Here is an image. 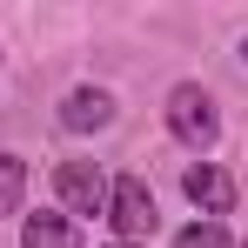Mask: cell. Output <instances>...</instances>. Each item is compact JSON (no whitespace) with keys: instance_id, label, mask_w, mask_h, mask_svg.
Listing matches in <instances>:
<instances>
[{"instance_id":"cell-1","label":"cell","mask_w":248,"mask_h":248,"mask_svg":"<svg viewBox=\"0 0 248 248\" xmlns=\"http://www.w3.org/2000/svg\"><path fill=\"white\" fill-rule=\"evenodd\" d=\"M108 221H114V235H121V242H148V235L161 228V215H155V195H148V181H141V174H121V181H108Z\"/></svg>"},{"instance_id":"cell-2","label":"cell","mask_w":248,"mask_h":248,"mask_svg":"<svg viewBox=\"0 0 248 248\" xmlns=\"http://www.w3.org/2000/svg\"><path fill=\"white\" fill-rule=\"evenodd\" d=\"M168 127H174V141H188V148H215L221 114H215V101H208L195 81H181L174 94H168Z\"/></svg>"},{"instance_id":"cell-3","label":"cell","mask_w":248,"mask_h":248,"mask_svg":"<svg viewBox=\"0 0 248 248\" xmlns=\"http://www.w3.org/2000/svg\"><path fill=\"white\" fill-rule=\"evenodd\" d=\"M54 188H61L67 215H101V208H108V181H101V168H94V161H61Z\"/></svg>"},{"instance_id":"cell-4","label":"cell","mask_w":248,"mask_h":248,"mask_svg":"<svg viewBox=\"0 0 248 248\" xmlns=\"http://www.w3.org/2000/svg\"><path fill=\"white\" fill-rule=\"evenodd\" d=\"M181 188H188V202L202 208L208 221L235 208V181H228V174H221V168H215V161H195V168H188V174H181Z\"/></svg>"},{"instance_id":"cell-5","label":"cell","mask_w":248,"mask_h":248,"mask_svg":"<svg viewBox=\"0 0 248 248\" xmlns=\"http://www.w3.org/2000/svg\"><path fill=\"white\" fill-rule=\"evenodd\" d=\"M114 121V94L108 87H74L67 101H61V127L67 134H94V127Z\"/></svg>"},{"instance_id":"cell-6","label":"cell","mask_w":248,"mask_h":248,"mask_svg":"<svg viewBox=\"0 0 248 248\" xmlns=\"http://www.w3.org/2000/svg\"><path fill=\"white\" fill-rule=\"evenodd\" d=\"M20 248H81V235H74V221H67V215H27Z\"/></svg>"},{"instance_id":"cell-7","label":"cell","mask_w":248,"mask_h":248,"mask_svg":"<svg viewBox=\"0 0 248 248\" xmlns=\"http://www.w3.org/2000/svg\"><path fill=\"white\" fill-rule=\"evenodd\" d=\"M20 195H27V161L20 155H0V215H14Z\"/></svg>"},{"instance_id":"cell-8","label":"cell","mask_w":248,"mask_h":248,"mask_svg":"<svg viewBox=\"0 0 248 248\" xmlns=\"http://www.w3.org/2000/svg\"><path fill=\"white\" fill-rule=\"evenodd\" d=\"M174 248H228V228L221 221H195V228H181Z\"/></svg>"},{"instance_id":"cell-9","label":"cell","mask_w":248,"mask_h":248,"mask_svg":"<svg viewBox=\"0 0 248 248\" xmlns=\"http://www.w3.org/2000/svg\"><path fill=\"white\" fill-rule=\"evenodd\" d=\"M108 248H134V242H108Z\"/></svg>"},{"instance_id":"cell-10","label":"cell","mask_w":248,"mask_h":248,"mask_svg":"<svg viewBox=\"0 0 248 248\" xmlns=\"http://www.w3.org/2000/svg\"><path fill=\"white\" fill-rule=\"evenodd\" d=\"M242 61H248V47H242Z\"/></svg>"},{"instance_id":"cell-11","label":"cell","mask_w":248,"mask_h":248,"mask_svg":"<svg viewBox=\"0 0 248 248\" xmlns=\"http://www.w3.org/2000/svg\"><path fill=\"white\" fill-rule=\"evenodd\" d=\"M242 248H248V242H242Z\"/></svg>"}]
</instances>
